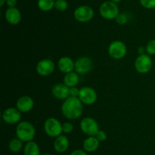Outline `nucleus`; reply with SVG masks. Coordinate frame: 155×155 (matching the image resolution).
Segmentation results:
<instances>
[{
  "label": "nucleus",
  "instance_id": "11",
  "mask_svg": "<svg viewBox=\"0 0 155 155\" xmlns=\"http://www.w3.org/2000/svg\"><path fill=\"white\" fill-rule=\"evenodd\" d=\"M54 62L51 59H45L39 61L36 65V71L41 76H48L54 71Z\"/></svg>",
  "mask_w": 155,
  "mask_h": 155
},
{
  "label": "nucleus",
  "instance_id": "26",
  "mask_svg": "<svg viewBox=\"0 0 155 155\" xmlns=\"http://www.w3.org/2000/svg\"><path fill=\"white\" fill-rule=\"evenodd\" d=\"M74 129V126L71 122H64L62 125V131L64 133H71Z\"/></svg>",
  "mask_w": 155,
  "mask_h": 155
},
{
  "label": "nucleus",
  "instance_id": "7",
  "mask_svg": "<svg viewBox=\"0 0 155 155\" xmlns=\"http://www.w3.org/2000/svg\"><path fill=\"white\" fill-rule=\"evenodd\" d=\"M127 46L122 41H113L109 45L108 53L110 57L114 59H120L127 54Z\"/></svg>",
  "mask_w": 155,
  "mask_h": 155
},
{
  "label": "nucleus",
  "instance_id": "23",
  "mask_svg": "<svg viewBox=\"0 0 155 155\" xmlns=\"http://www.w3.org/2000/svg\"><path fill=\"white\" fill-rule=\"evenodd\" d=\"M68 7V4L66 0H56L54 3V8L58 12H64Z\"/></svg>",
  "mask_w": 155,
  "mask_h": 155
},
{
  "label": "nucleus",
  "instance_id": "28",
  "mask_svg": "<svg viewBox=\"0 0 155 155\" xmlns=\"http://www.w3.org/2000/svg\"><path fill=\"white\" fill-rule=\"evenodd\" d=\"M95 137H96L97 139H98L99 141H104L107 138L106 132L102 130L98 131V132H97L96 135H95Z\"/></svg>",
  "mask_w": 155,
  "mask_h": 155
},
{
  "label": "nucleus",
  "instance_id": "25",
  "mask_svg": "<svg viewBox=\"0 0 155 155\" xmlns=\"http://www.w3.org/2000/svg\"><path fill=\"white\" fill-rule=\"evenodd\" d=\"M140 4L148 9H155V0H139Z\"/></svg>",
  "mask_w": 155,
  "mask_h": 155
},
{
  "label": "nucleus",
  "instance_id": "34",
  "mask_svg": "<svg viewBox=\"0 0 155 155\" xmlns=\"http://www.w3.org/2000/svg\"><path fill=\"white\" fill-rule=\"evenodd\" d=\"M42 155H51V154H50V153H43Z\"/></svg>",
  "mask_w": 155,
  "mask_h": 155
},
{
  "label": "nucleus",
  "instance_id": "32",
  "mask_svg": "<svg viewBox=\"0 0 155 155\" xmlns=\"http://www.w3.org/2000/svg\"><path fill=\"white\" fill-rule=\"evenodd\" d=\"M5 3H6V0H0V6L2 7L5 5Z\"/></svg>",
  "mask_w": 155,
  "mask_h": 155
},
{
  "label": "nucleus",
  "instance_id": "8",
  "mask_svg": "<svg viewBox=\"0 0 155 155\" xmlns=\"http://www.w3.org/2000/svg\"><path fill=\"white\" fill-rule=\"evenodd\" d=\"M74 18L77 21L86 23L91 21L94 17V11L88 5H81L74 11Z\"/></svg>",
  "mask_w": 155,
  "mask_h": 155
},
{
  "label": "nucleus",
  "instance_id": "15",
  "mask_svg": "<svg viewBox=\"0 0 155 155\" xmlns=\"http://www.w3.org/2000/svg\"><path fill=\"white\" fill-rule=\"evenodd\" d=\"M5 17L8 22L12 25H16L18 24L21 21V14L20 12L19 9L17 8H8L6 10Z\"/></svg>",
  "mask_w": 155,
  "mask_h": 155
},
{
  "label": "nucleus",
  "instance_id": "9",
  "mask_svg": "<svg viewBox=\"0 0 155 155\" xmlns=\"http://www.w3.org/2000/svg\"><path fill=\"white\" fill-rule=\"evenodd\" d=\"M79 99L83 104L92 105L97 100V93L90 87H83L80 89Z\"/></svg>",
  "mask_w": 155,
  "mask_h": 155
},
{
  "label": "nucleus",
  "instance_id": "5",
  "mask_svg": "<svg viewBox=\"0 0 155 155\" xmlns=\"http://www.w3.org/2000/svg\"><path fill=\"white\" fill-rule=\"evenodd\" d=\"M135 68L136 71L141 74H146L149 72L152 68V59L149 55H139L135 62Z\"/></svg>",
  "mask_w": 155,
  "mask_h": 155
},
{
  "label": "nucleus",
  "instance_id": "13",
  "mask_svg": "<svg viewBox=\"0 0 155 155\" xmlns=\"http://www.w3.org/2000/svg\"><path fill=\"white\" fill-rule=\"evenodd\" d=\"M51 93L58 100H66L70 97V88L64 84H56L52 87Z\"/></svg>",
  "mask_w": 155,
  "mask_h": 155
},
{
  "label": "nucleus",
  "instance_id": "14",
  "mask_svg": "<svg viewBox=\"0 0 155 155\" xmlns=\"http://www.w3.org/2000/svg\"><path fill=\"white\" fill-rule=\"evenodd\" d=\"M34 106L33 100L30 96H22L16 103V108L22 112H27L31 110Z\"/></svg>",
  "mask_w": 155,
  "mask_h": 155
},
{
  "label": "nucleus",
  "instance_id": "6",
  "mask_svg": "<svg viewBox=\"0 0 155 155\" xmlns=\"http://www.w3.org/2000/svg\"><path fill=\"white\" fill-rule=\"evenodd\" d=\"M80 129L82 132L88 136H95L99 131L98 124L94 119L86 117L80 122Z\"/></svg>",
  "mask_w": 155,
  "mask_h": 155
},
{
  "label": "nucleus",
  "instance_id": "27",
  "mask_svg": "<svg viewBox=\"0 0 155 155\" xmlns=\"http://www.w3.org/2000/svg\"><path fill=\"white\" fill-rule=\"evenodd\" d=\"M116 21L120 25H124L127 22V17L124 14H119L116 18Z\"/></svg>",
  "mask_w": 155,
  "mask_h": 155
},
{
  "label": "nucleus",
  "instance_id": "10",
  "mask_svg": "<svg viewBox=\"0 0 155 155\" xmlns=\"http://www.w3.org/2000/svg\"><path fill=\"white\" fill-rule=\"evenodd\" d=\"M92 61L90 58L87 56H83L77 59L75 62V69L76 72L80 74H85L89 73L92 70Z\"/></svg>",
  "mask_w": 155,
  "mask_h": 155
},
{
  "label": "nucleus",
  "instance_id": "16",
  "mask_svg": "<svg viewBox=\"0 0 155 155\" xmlns=\"http://www.w3.org/2000/svg\"><path fill=\"white\" fill-rule=\"evenodd\" d=\"M58 67L61 71L67 74V73L73 71V70L75 68V62L73 61L71 58L68 57V56H64L58 60Z\"/></svg>",
  "mask_w": 155,
  "mask_h": 155
},
{
  "label": "nucleus",
  "instance_id": "19",
  "mask_svg": "<svg viewBox=\"0 0 155 155\" xmlns=\"http://www.w3.org/2000/svg\"><path fill=\"white\" fill-rule=\"evenodd\" d=\"M79 81H80V78L78 73L74 71L67 73L64 78V84L69 88L76 87L78 84Z\"/></svg>",
  "mask_w": 155,
  "mask_h": 155
},
{
  "label": "nucleus",
  "instance_id": "3",
  "mask_svg": "<svg viewBox=\"0 0 155 155\" xmlns=\"http://www.w3.org/2000/svg\"><path fill=\"white\" fill-rule=\"evenodd\" d=\"M99 12L103 18L107 20L116 19L120 14L119 7L116 3L111 1H106L101 5Z\"/></svg>",
  "mask_w": 155,
  "mask_h": 155
},
{
  "label": "nucleus",
  "instance_id": "31",
  "mask_svg": "<svg viewBox=\"0 0 155 155\" xmlns=\"http://www.w3.org/2000/svg\"><path fill=\"white\" fill-rule=\"evenodd\" d=\"M71 155H87V153H86V150H75L73 152H71Z\"/></svg>",
  "mask_w": 155,
  "mask_h": 155
},
{
  "label": "nucleus",
  "instance_id": "20",
  "mask_svg": "<svg viewBox=\"0 0 155 155\" xmlns=\"http://www.w3.org/2000/svg\"><path fill=\"white\" fill-rule=\"evenodd\" d=\"M24 155H40V149L35 141L27 142L24 148Z\"/></svg>",
  "mask_w": 155,
  "mask_h": 155
},
{
  "label": "nucleus",
  "instance_id": "17",
  "mask_svg": "<svg viewBox=\"0 0 155 155\" xmlns=\"http://www.w3.org/2000/svg\"><path fill=\"white\" fill-rule=\"evenodd\" d=\"M69 147V140L65 135H61L55 138L54 141V148L58 153H64Z\"/></svg>",
  "mask_w": 155,
  "mask_h": 155
},
{
  "label": "nucleus",
  "instance_id": "33",
  "mask_svg": "<svg viewBox=\"0 0 155 155\" xmlns=\"http://www.w3.org/2000/svg\"><path fill=\"white\" fill-rule=\"evenodd\" d=\"M110 1H111V2H114V3H116V4H117V3L120 2L122 1V0H110Z\"/></svg>",
  "mask_w": 155,
  "mask_h": 155
},
{
  "label": "nucleus",
  "instance_id": "21",
  "mask_svg": "<svg viewBox=\"0 0 155 155\" xmlns=\"http://www.w3.org/2000/svg\"><path fill=\"white\" fill-rule=\"evenodd\" d=\"M54 0H38V7L42 12L51 11L54 7Z\"/></svg>",
  "mask_w": 155,
  "mask_h": 155
},
{
  "label": "nucleus",
  "instance_id": "1",
  "mask_svg": "<svg viewBox=\"0 0 155 155\" xmlns=\"http://www.w3.org/2000/svg\"><path fill=\"white\" fill-rule=\"evenodd\" d=\"M83 104L79 97H69L62 103V114L68 119H77L83 113Z\"/></svg>",
  "mask_w": 155,
  "mask_h": 155
},
{
  "label": "nucleus",
  "instance_id": "24",
  "mask_svg": "<svg viewBox=\"0 0 155 155\" xmlns=\"http://www.w3.org/2000/svg\"><path fill=\"white\" fill-rule=\"evenodd\" d=\"M145 50L148 55H155V39L151 40L148 43L145 47Z\"/></svg>",
  "mask_w": 155,
  "mask_h": 155
},
{
  "label": "nucleus",
  "instance_id": "22",
  "mask_svg": "<svg viewBox=\"0 0 155 155\" xmlns=\"http://www.w3.org/2000/svg\"><path fill=\"white\" fill-rule=\"evenodd\" d=\"M9 150L14 153H18L21 151L23 148V141L19 138H13L10 141L8 144Z\"/></svg>",
  "mask_w": 155,
  "mask_h": 155
},
{
  "label": "nucleus",
  "instance_id": "2",
  "mask_svg": "<svg viewBox=\"0 0 155 155\" xmlns=\"http://www.w3.org/2000/svg\"><path fill=\"white\" fill-rule=\"evenodd\" d=\"M17 138L23 142H29L34 138L36 135V130L32 123L27 121H23L18 123L16 127Z\"/></svg>",
  "mask_w": 155,
  "mask_h": 155
},
{
  "label": "nucleus",
  "instance_id": "12",
  "mask_svg": "<svg viewBox=\"0 0 155 155\" xmlns=\"http://www.w3.org/2000/svg\"><path fill=\"white\" fill-rule=\"evenodd\" d=\"M21 111L18 108L9 107L4 110L2 113V119L8 124L18 123L21 119Z\"/></svg>",
  "mask_w": 155,
  "mask_h": 155
},
{
  "label": "nucleus",
  "instance_id": "4",
  "mask_svg": "<svg viewBox=\"0 0 155 155\" xmlns=\"http://www.w3.org/2000/svg\"><path fill=\"white\" fill-rule=\"evenodd\" d=\"M44 130L47 135L51 138H57L58 136L61 135L62 125L55 118L47 119L44 123Z\"/></svg>",
  "mask_w": 155,
  "mask_h": 155
},
{
  "label": "nucleus",
  "instance_id": "30",
  "mask_svg": "<svg viewBox=\"0 0 155 155\" xmlns=\"http://www.w3.org/2000/svg\"><path fill=\"white\" fill-rule=\"evenodd\" d=\"M18 3V0H6V4L9 8L15 7Z\"/></svg>",
  "mask_w": 155,
  "mask_h": 155
},
{
  "label": "nucleus",
  "instance_id": "29",
  "mask_svg": "<svg viewBox=\"0 0 155 155\" xmlns=\"http://www.w3.org/2000/svg\"><path fill=\"white\" fill-rule=\"evenodd\" d=\"M79 94H80V90L76 87L70 88V97H78Z\"/></svg>",
  "mask_w": 155,
  "mask_h": 155
},
{
  "label": "nucleus",
  "instance_id": "18",
  "mask_svg": "<svg viewBox=\"0 0 155 155\" xmlns=\"http://www.w3.org/2000/svg\"><path fill=\"white\" fill-rule=\"evenodd\" d=\"M100 141L95 136H89L83 141V149L87 152H94L98 148Z\"/></svg>",
  "mask_w": 155,
  "mask_h": 155
}]
</instances>
